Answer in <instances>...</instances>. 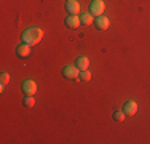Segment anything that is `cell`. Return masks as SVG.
<instances>
[{
  "label": "cell",
  "mask_w": 150,
  "mask_h": 144,
  "mask_svg": "<svg viewBox=\"0 0 150 144\" xmlns=\"http://www.w3.org/2000/svg\"><path fill=\"white\" fill-rule=\"evenodd\" d=\"M23 104H24V107H34L35 106V99H34V96H26L23 101Z\"/></svg>",
  "instance_id": "obj_12"
},
{
  "label": "cell",
  "mask_w": 150,
  "mask_h": 144,
  "mask_svg": "<svg viewBox=\"0 0 150 144\" xmlns=\"http://www.w3.org/2000/svg\"><path fill=\"white\" fill-rule=\"evenodd\" d=\"M112 117H113V120H115V122H123L126 115H125V112H123V110H117V112H113V115H112Z\"/></svg>",
  "instance_id": "obj_13"
},
{
  "label": "cell",
  "mask_w": 150,
  "mask_h": 144,
  "mask_svg": "<svg viewBox=\"0 0 150 144\" xmlns=\"http://www.w3.org/2000/svg\"><path fill=\"white\" fill-rule=\"evenodd\" d=\"M75 66L80 71H86L88 67H90V59H88L86 56H78L77 59H75Z\"/></svg>",
  "instance_id": "obj_10"
},
{
  "label": "cell",
  "mask_w": 150,
  "mask_h": 144,
  "mask_svg": "<svg viewBox=\"0 0 150 144\" xmlns=\"http://www.w3.org/2000/svg\"><path fill=\"white\" fill-rule=\"evenodd\" d=\"M21 38H23V43H27V45L34 46L37 43H40V40L43 38V31L40 27H29L23 32Z\"/></svg>",
  "instance_id": "obj_1"
},
{
  "label": "cell",
  "mask_w": 150,
  "mask_h": 144,
  "mask_svg": "<svg viewBox=\"0 0 150 144\" xmlns=\"http://www.w3.org/2000/svg\"><path fill=\"white\" fill-rule=\"evenodd\" d=\"M80 21H81V24H85V26H90V24L94 23V16H93L91 13H83L80 16Z\"/></svg>",
  "instance_id": "obj_11"
},
{
  "label": "cell",
  "mask_w": 150,
  "mask_h": 144,
  "mask_svg": "<svg viewBox=\"0 0 150 144\" xmlns=\"http://www.w3.org/2000/svg\"><path fill=\"white\" fill-rule=\"evenodd\" d=\"M80 78L81 80H85V82H88V80H91V74H90V71H80Z\"/></svg>",
  "instance_id": "obj_14"
},
{
  "label": "cell",
  "mask_w": 150,
  "mask_h": 144,
  "mask_svg": "<svg viewBox=\"0 0 150 144\" xmlns=\"http://www.w3.org/2000/svg\"><path fill=\"white\" fill-rule=\"evenodd\" d=\"M66 10H67V13H70V14H78L80 13V3H78L77 0H69V2L66 3Z\"/></svg>",
  "instance_id": "obj_9"
},
{
  "label": "cell",
  "mask_w": 150,
  "mask_h": 144,
  "mask_svg": "<svg viewBox=\"0 0 150 144\" xmlns=\"http://www.w3.org/2000/svg\"><path fill=\"white\" fill-rule=\"evenodd\" d=\"M123 112L126 117H131V115H134L137 112V103H134V101H126V103L123 104Z\"/></svg>",
  "instance_id": "obj_6"
},
{
  "label": "cell",
  "mask_w": 150,
  "mask_h": 144,
  "mask_svg": "<svg viewBox=\"0 0 150 144\" xmlns=\"http://www.w3.org/2000/svg\"><path fill=\"white\" fill-rule=\"evenodd\" d=\"M10 74H6V72H2V75H0V82H2V85H6L10 83Z\"/></svg>",
  "instance_id": "obj_15"
},
{
  "label": "cell",
  "mask_w": 150,
  "mask_h": 144,
  "mask_svg": "<svg viewBox=\"0 0 150 144\" xmlns=\"http://www.w3.org/2000/svg\"><path fill=\"white\" fill-rule=\"evenodd\" d=\"M94 26L98 31H107L110 26V21H109V18H105L104 14H102V16H98L94 19Z\"/></svg>",
  "instance_id": "obj_5"
},
{
  "label": "cell",
  "mask_w": 150,
  "mask_h": 144,
  "mask_svg": "<svg viewBox=\"0 0 150 144\" xmlns=\"http://www.w3.org/2000/svg\"><path fill=\"white\" fill-rule=\"evenodd\" d=\"M67 2H69V0H67Z\"/></svg>",
  "instance_id": "obj_16"
},
{
  "label": "cell",
  "mask_w": 150,
  "mask_h": 144,
  "mask_svg": "<svg viewBox=\"0 0 150 144\" xmlns=\"http://www.w3.org/2000/svg\"><path fill=\"white\" fill-rule=\"evenodd\" d=\"M21 90H23V93L26 96H34L37 93V83L34 80H30V78H27V80H24L21 83Z\"/></svg>",
  "instance_id": "obj_4"
},
{
  "label": "cell",
  "mask_w": 150,
  "mask_h": 144,
  "mask_svg": "<svg viewBox=\"0 0 150 144\" xmlns=\"http://www.w3.org/2000/svg\"><path fill=\"white\" fill-rule=\"evenodd\" d=\"M66 26L69 27V29H77L78 26L81 24V21H80V18L77 16V14H69V16L66 18Z\"/></svg>",
  "instance_id": "obj_7"
},
{
  "label": "cell",
  "mask_w": 150,
  "mask_h": 144,
  "mask_svg": "<svg viewBox=\"0 0 150 144\" xmlns=\"http://www.w3.org/2000/svg\"><path fill=\"white\" fill-rule=\"evenodd\" d=\"M105 10V3L104 0H93L91 5H90V13L93 14V16H102V13H104Z\"/></svg>",
  "instance_id": "obj_3"
},
{
  "label": "cell",
  "mask_w": 150,
  "mask_h": 144,
  "mask_svg": "<svg viewBox=\"0 0 150 144\" xmlns=\"http://www.w3.org/2000/svg\"><path fill=\"white\" fill-rule=\"evenodd\" d=\"M30 55V45H27V43H21L19 46L16 48V56L18 58H27Z\"/></svg>",
  "instance_id": "obj_8"
},
{
  "label": "cell",
  "mask_w": 150,
  "mask_h": 144,
  "mask_svg": "<svg viewBox=\"0 0 150 144\" xmlns=\"http://www.w3.org/2000/svg\"><path fill=\"white\" fill-rule=\"evenodd\" d=\"M62 77L67 80H78L80 78V69L77 66H66L62 69Z\"/></svg>",
  "instance_id": "obj_2"
}]
</instances>
